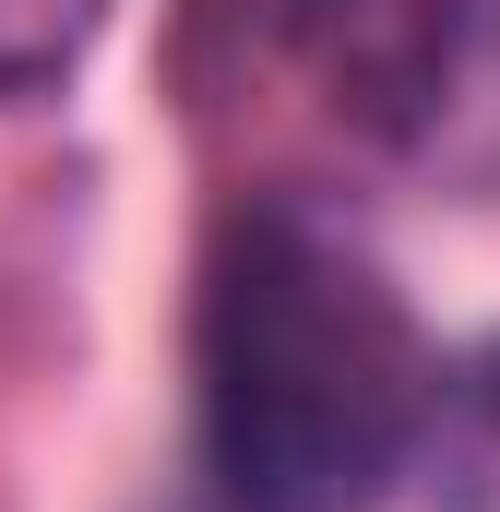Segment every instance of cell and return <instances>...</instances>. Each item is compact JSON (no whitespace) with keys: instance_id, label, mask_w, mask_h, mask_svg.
<instances>
[{"instance_id":"obj_4","label":"cell","mask_w":500,"mask_h":512,"mask_svg":"<svg viewBox=\"0 0 500 512\" xmlns=\"http://www.w3.org/2000/svg\"><path fill=\"white\" fill-rule=\"evenodd\" d=\"M489 417H500V358H489Z\"/></svg>"},{"instance_id":"obj_3","label":"cell","mask_w":500,"mask_h":512,"mask_svg":"<svg viewBox=\"0 0 500 512\" xmlns=\"http://www.w3.org/2000/svg\"><path fill=\"white\" fill-rule=\"evenodd\" d=\"M96 24H108V0H0V108L48 96L96 48Z\"/></svg>"},{"instance_id":"obj_2","label":"cell","mask_w":500,"mask_h":512,"mask_svg":"<svg viewBox=\"0 0 500 512\" xmlns=\"http://www.w3.org/2000/svg\"><path fill=\"white\" fill-rule=\"evenodd\" d=\"M286 12H298L310 60L381 120L429 108L453 72V0H286Z\"/></svg>"},{"instance_id":"obj_1","label":"cell","mask_w":500,"mask_h":512,"mask_svg":"<svg viewBox=\"0 0 500 512\" xmlns=\"http://www.w3.org/2000/svg\"><path fill=\"white\" fill-rule=\"evenodd\" d=\"M429 334L346 227L250 203L203 262V465L227 512H381L429 441Z\"/></svg>"}]
</instances>
